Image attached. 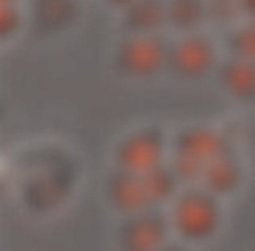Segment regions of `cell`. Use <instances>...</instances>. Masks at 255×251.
I'll use <instances>...</instances> for the list:
<instances>
[{
    "instance_id": "cell-1",
    "label": "cell",
    "mask_w": 255,
    "mask_h": 251,
    "mask_svg": "<svg viewBox=\"0 0 255 251\" xmlns=\"http://www.w3.org/2000/svg\"><path fill=\"white\" fill-rule=\"evenodd\" d=\"M81 187V167L61 154L56 161L35 157L16 181V199L21 211L32 218L46 220L65 211Z\"/></svg>"
},
{
    "instance_id": "cell-2",
    "label": "cell",
    "mask_w": 255,
    "mask_h": 251,
    "mask_svg": "<svg viewBox=\"0 0 255 251\" xmlns=\"http://www.w3.org/2000/svg\"><path fill=\"white\" fill-rule=\"evenodd\" d=\"M168 213L173 237L194 250L219 241L227 223V202L203 185L182 187Z\"/></svg>"
},
{
    "instance_id": "cell-3",
    "label": "cell",
    "mask_w": 255,
    "mask_h": 251,
    "mask_svg": "<svg viewBox=\"0 0 255 251\" xmlns=\"http://www.w3.org/2000/svg\"><path fill=\"white\" fill-rule=\"evenodd\" d=\"M170 136L159 124H143L124 133L110 150V166L147 173L166 163Z\"/></svg>"
},
{
    "instance_id": "cell-4",
    "label": "cell",
    "mask_w": 255,
    "mask_h": 251,
    "mask_svg": "<svg viewBox=\"0 0 255 251\" xmlns=\"http://www.w3.org/2000/svg\"><path fill=\"white\" fill-rule=\"evenodd\" d=\"M171 239L168 208H149L117 220L112 234L114 251H159Z\"/></svg>"
},
{
    "instance_id": "cell-5",
    "label": "cell",
    "mask_w": 255,
    "mask_h": 251,
    "mask_svg": "<svg viewBox=\"0 0 255 251\" xmlns=\"http://www.w3.org/2000/svg\"><path fill=\"white\" fill-rule=\"evenodd\" d=\"M170 44L159 33L128 35L117 46L114 67L123 77L133 81H152L168 70Z\"/></svg>"
},
{
    "instance_id": "cell-6",
    "label": "cell",
    "mask_w": 255,
    "mask_h": 251,
    "mask_svg": "<svg viewBox=\"0 0 255 251\" xmlns=\"http://www.w3.org/2000/svg\"><path fill=\"white\" fill-rule=\"evenodd\" d=\"M236 149V136L229 129L210 124L185 126L170 138V154L194 159L205 167Z\"/></svg>"
},
{
    "instance_id": "cell-7",
    "label": "cell",
    "mask_w": 255,
    "mask_h": 251,
    "mask_svg": "<svg viewBox=\"0 0 255 251\" xmlns=\"http://www.w3.org/2000/svg\"><path fill=\"white\" fill-rule=\"evenodd\" d=\"M217 65L215 42L206 33L192 32L170 44L168 70L180 81H201L217 70Z\"/></svg>"
},
{
    "instance_id": "cell-8",
    "label": "cell",
    "mask_w": 255,
    "mask_h": 251,
    "mask_svg": "<svg viewBox=\"0 0 255 251\" xmlns=\"http://www.w3.org/2000/svg\"><path fill=\"white\" fill-rule=\"evenodd\" d=\"M102 199L107 211L112 213L116 220L154 208L147 194L143 174L114 166H110L103 176Z\"/></svg>"
},
{
    "instance_id": "cell-9",
    "label": "cell",
    "mask_w": 255,
    "mask_h": 251,
    "mask_svg": "<svg viewBox=\"0 0 255 251\" xmlns=\"http://www.w3.org/2000/svg\"><path fill=\"white\" fill-rule=\"evenodd\" d=\"M248 181V164L240 149L219 157L206 166L201 185L220 197L231 202L243 192Z\"/></svg>"
},
{
    "instance_id": "cell-10",
    "label": "cell",
    "mask_w": 255,
    "mask_h": 251,
    "mask_svg": "<svg viewBox=\"0 0 255 251\" xmlns=\"http://www.w3.org/2000/svg\"><path fill=\"white\" fill-rule=\"evenodd\" d=\"M215 81L220 91L234 101L255 103V61L227 56L217 65Z\"/></svg>"
},
{
    "instance_id": "cell-11",
    "label": "cell",
    "mask_w": 255,
    "mask_h": 251,
    "mask_svg": "<svg viewBox=\"0 0 255 251\" xmlns=\"http://www.w3.org/2000/svg\"><path fill=\"white\" fill-rule=\"evenodd\" d=\"M32 26L40 35H54L68 30L79 16L77 0H32Z\"/></svg>"
},
{
    "instance_id": "cell-12",
    "label": "cell",
    "mask_w": 255,
    "mask_h": 251,
    "mask_svg": "<svg viewBox=\"0 0 255 251\" xmlns=\"http://www.w3.org/2000/svg\"><path fill=\"white\" fill-rule=\"evenodd\" d=\"M166 26V0H136L121 14L128 35H152Z\"/></svg>"
},
{
    "instance_id": "cell-13",
    "label": "cell",
    "mask_w": 255,
    "mask_h": 251,
    "mask_svg": "<svg viewBox=\"0 0 255 251\" xmlns=\"http://www.w3.org/2000/svg\"><path fill=\"white\" fill-rule=\"evenodd\" d=\"M208 21L206 0H166V26L180 35L198 32Z\"/></svg>"
},
{
    "instance_id": "cell-14",
    "label": "cell",
    "mask_w": 255,
    "mask_h": 251,
    "mask_svg": "<svg viewBox=\"0 0 255 251\" xmlns=\"http://www.w3.org/2000/svg\"><path fill=\"white\" fill-rule=\"evenodd\" d=\"M142 174L150 204L154 208H170V204L175 201L178 192L182 190V183L175 174V171L171 169V166L168 164V161Z\"/></svg>"
},
{
    "instance_id": "cell-15",
    "label": "cell",
    "mask_w": 255,
    "mask_h": 251,
    "mask_svg": "<svg viewBox=\"0 0 255 251\" xmlns=\"http://www.w3.org/2000/svg\"><path fill=\"white\" fill-rule=\"evenodd\" d=\"M226 49L229 56L255 61V23L245 21L231 28L226 35Z\"/></svg>"
},
{
    "instance_id": "cell-16",
    "label": "cell",
    "mask_w": 255,
    "mask_h": 251,
    "mask_svg": "<svg viewBox=\"0 0 255 251\" xmlns=\"http://www.w3.org/2000/svg\"><path fill=\"white\" fill-rule=\"evenodd\" d=\"M208 21L217 26H229L241 18L240 0H206Z\"/></svg>"
},
{
    "instance_id": "cell-17",
    "label": "cell",
    "mask_w": 255,
    "mask_h": 251,
    "mask_svg": "<svg viewBox=\"0 0 255 251\" xmlns=\"http://www.w3.org/2000/svg\"><path fill=\"white\" fill-rule=\"evenodd\" d=\"M21 12L16 4H0V39L9 42L21 28Z\"/></svg>"
},
{
    "instance_id": "cell-18",
    "label": "cell",
    "mask_w": 255,
    "mask_h": 251,
    "mask_svg": "<svg viewBox=\"0 0 255 251\" xmlns=\"http://www.w3.org/2000/svg\"><path fill=\"white\" fill-rule=\"evenodd\" d=\"M240 14L245 21L255 23V0H240Z\"/></svg>"
},
{
    "instance_id": "cell-19",
    "label": "cell",
    "mask_w": 255,
    "mask_h": 251,
    "mask_svg": "<svg viewBox=\"0 0 255 251\" xmlns=\"http://www.w3.org/2000/svg\"><path fill=\"white\" fill-rule=\"evenodd\" d=\"M159 251H196L194 248H191V246H187L185 243H182V241H178V239H171L170 243H166L163 248H161Z\"/></svg>"
},
{
    "instance_id": "cell-20",
    "label": "cell",
    "mask_w": 255,
    "mask_h": 251,
    "mask_svg": "<svg viewBox=\"0 0 255 251\" xmlns=\"http://www.w3.org/2000/svg\"><path fill=\"white\" fill-rule=\"evenodd\" d=\"M105 2L110 5V7L121 9V11H126V9L129 7L133 2H136V0H105Z\"/></svg>"
},
{
    "instance_id": "cell-21",
    "label": "cell",
    "mask_w": 255,
    "mask_h": 251,
    "mask_svg": "<svg viewBox=\"0 0 255 251\" xmlns=\"http://www.w3.org/2000/svg\"><path fill=\"white\" fill-rule=\"evenodd\" d=\"M0 4H16V0H0Z\"/></svg>"
}]
</instances>
